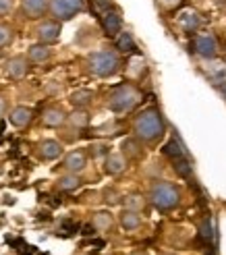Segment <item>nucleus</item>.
<instances>
[{"mask_svg":"<svg viewBox=\"0 0 226 255\" xmlns=\"http://www.w3.org/2000/svg\"><path fill=\"white\" fill-rule=\"evenodd\" d=\"M135 133L143 141H154L162 133H164V121H162L160 112L156 108H149L141 112L135 121Z\"/></svg>","mask_w":226,"mask_h":255,"instance_id":"obj_1","label":"nucleus"},{"mask_svg":"<svg viewBox=\"0 0 226 255\" xmlns=\"http://www.w3.org/2000/svg\"><path fill=\"white\" fill-rule=\"evenodd\" d=\"M139 98H141V94L137 92L133 85H120L110 96V110L112 112H129L131 108H135Z\"/></svg>","mask_w":226,"mask_h":255,"instance_id":"obj_2","label":"nucleus"},{"mask_svg":"<svg viewBox=\"0 0 226 255\" xmlns=\"http://www.w3.org/2000/svg\"><path fill=\"white\" fill-rule=\"evenodd\" d=\"M90 69L98 77H110L118 71V56L110 50H102V52H94L90 56Z\"/></svg>","mask_w":226,"mask_h":255,"instance_id":"obj_3","label":"nucleus"},{"mask_svg":"<svg viewBox=\"0 0 226 255\" xmlns=\"http://www.w3.org/2000/svg\"><path fill=\"white\" fill-rule=\"evenodd\" d=\"M152 203L158 210H172L179 206V189L170 183H156L152 187Z\"/></svg>","mask_w":226,"mask_h":255,"instance_id":"obj_4","label":"nucleus"},{"mask_svg":"<svg viewBox=\"0 0 226 255\" xmlns=\"http://www.w3.org/2000/svg\"><path fill=\"white\" fill-rule=\"evenodd\" d=\"M83 8V0H52V15L58 19H71Z\"/></svg>","mask_w":226,"mask_h":255,"instance_id":"obj_5","label":"nucleus"},{"mask_svg":"<svg viewBox=\"0 0 226 255\" xmlns=\"http://www.w3.org/2000/svg\"><path fill=\"white\" fill-rule=\"evenodd\" d=\"M193 48H195V52L199 56H204V58H212L216 54V37L212 35V33H202V35H197L195 37V42H193Z\"/></svg>","mask_w":226,"mask_h":255,"instance_id":"obj_6","label":"nucleus"},{"mask_svg":"<svg viewBox=\"0 0 226 255\" xmlns=\"http://www.w3.org/2000/svg\"><path fill=\"white\" fill-rule=\"evenodd\" d=\"M58 35H60V23H56V21H46L37 27V37H40V42H44V44L56 42Z\"/></svg>","mask_w":226,"mask_h":255,"instance_id":"obj_7","label":"nucleus"},{"mask_svg":"<svg viewBox=\"0 0 226 255\" xmlns=\"http://www.w3.org/2000/svg\"><path fill=\"white\" fill-rule=\"evenodd\" d=\"M50 0H23V10L29 19H40L48 10Z\"/></svg>","mask_w":226,"mask_h":255,"instance_id":"obj_8","label":"nucleus"},{"mask_svg":"<svg viewBox=\"0 0 226 255\" xmlns=\"http://www.w3.org/2000/svg\"><path fill=\"white\" fill-rule=\"evenodd\" d=\"M102 25H104V31L108 35H118L120 33V25H122L120 15L114 12V10H106L102 15Z\"/></svg>","mask_w":226,"mask_h":255,"instance_id":"obj_9","label":"nucleus"},{"mask_svg":"<svg viewBox=\"0 0 226 255\" xmlns=\"http://www.w3.org/2000/svg\"><path fill=\"white\" fill-rule=\"evenodd\" d=\"M27 71H29L27 62H25V58H21V56L10 58V60L6 62V75H8V77H12V79L25 77V75H27Z\"/></svg>","mask_w":226,"mask_h":255,"instance_id":"obj_10","label":"nucleus"},{"mask_svg":"<svg viewBox=\"0 0 226 255\" xmlns=\"http://www.w3.org/2000/svg\"><path fill=\"white\" fill-rule=\"evenodd\" d=\"M31 117H33V112L29 108H25V106H19L10 112V123L19 127V129H23V127H27L31 123Z\"/></svg>","mask_w":226,"mask_h":255,"instance_id":"obj_11","label":"nucleus"},{"mask_svg":"<svg viewBox=\"0 0 226 255\" xmlns=\"http://www.w3.org/2000/svg\"><path fill=\"white\" fill-rule=\"evenodd\" d=\"M40 154L44 160H56L62 154V145L58 141H52V139H46L40 143Z\"/></svg>","mask_w":226,"mask_h":255,"instance_id":"obj_12","label":"nucleus"},{"mask_svg":"<svg viewBox=\"0 0 226 255\" xmlns=\"http://www.w3.org/2000/svg\"><path fill=\"white\" fill-rule=\"evenodd\" d=\"M85 164H87V158H85L83 151H71V154L67 156V160H65V166H67L71 172L83 170Z\"/></svg>","mask_w":226,"mask_h":255,"instance_id":"obj_13","label":"nucleus"},{"mask_svg":"<svg viewBox=\"0 0 226 255\" xmlns=\"http://www.w3.org/2000/svg\"><path fill=\"white\" fill-rule=\"evenodd\" d=\"M162 151H164V156H168L170 160H179V158H183V154H185V149H183V143L179 141V137H172L170 141L162 147Z\"/></svg>","mask_w":226,"mask_h":255,"instance_id":"obj_14","label":"nucleus"},{"mask_svg":"<svg viewBox=\"0 0 226 255\" xmlns=\"http://www.w3.org/2000/svg\"><path fill=\"white\" fill-rule=\"evenodd\" d=\"M206 71H208V77L214 83L226 81V62H214V65H210Z\"/></svg>","mask_w":226,"mask_h":255,"instance_id":"obj_15","label":"nucleus"},{"mask_svg":"<svg viewBox=\"0 0 226 255\" xmlns=\"http://www.w3.org/2000/svg\"><path fill=\"white\" fill-rule=\"evenodd\" d=\"M214 239H216L214 226H212L210 218H206L202 224H199V241H202L204 245H212V243H214Z\"/></svg>","mask_w":226,"mask_h":255,"instance_id":"obj_16","label":"nucleus"},{"mask_svg":"<svg viewBox=\"0 0 226 255\" xmlns=\"http://www.w3.org/2000/svg\"><path fill=\"white\" fill-rule=\"evenodd\" d=\"M120 224H122V228H127V231H135V228L141 224V218L137 216V212L127 210V212H122V216H120Z\"/></svg>","mask_w":226,"mask_h":255,"instance_id":"obj_17","label":"nucleus"},{"mask_svg":"<svg viewBox=\"0 0 226 255\" xmlns=\"http://www.w3.org/2000/svg\"><path fill=\"white\" fill-rule=\"evenodd\" d=\"M124 170V160H122V156H108V160H106V172L108 174H120Z\"/></svg>","mask_w":226,"mask_h":255,"instance_id":"obj_18","label":"nucleus"},{"mask_svg":"<svg viewBox=\"0 0 226 255\" xmlns=\"http://www.w3.org/2000/svg\"><path fill=\"white\" fill-rule=\"evenodd\" d=\"M44 123H46L48 127H58V125L65 123V114H62L58 108H50V110H46V114H44Z\"/></svg>","mask_w":226,"mask_h":255,"instance_id":"obj_19","label":"nucleus"},{"mask_svg":"<svg viewBox=\"0 0 226 255\" xmlns=\"http://www.w3.org/2000/svg\"><path fill=\"white\" fill-rule=\"evenodd\" d=\"M29 58L33 62H46L50 58V50L46 46H42V44H35V46L29 48Z\"/></svg>","mask_w":226,"mask_h":255,"instance_id":"obj_20","label":"nucleus"},{"mask_svg":"<svg viewBox=\"0 0 226 255\" xmlns=\"http://www.w3.org/2000/svg\"><path fill=\"white\" fill-rule=\"evenodd\" d=\"M181 25H183V29L187 33H191L199 27V17L195 15V12H185V15H181Z\"/></svg>","mask_w":226,"mask_h":255,"instance_id":"obj_21","label":"nucleus"},{"mask_svg":"<svg viewBox=\"0 0 226 255\" xmlns=\"http://www.w3.org/2000/svg\"><path fill=\"white\" fill-rule=\"evenodd\" d=\"M116 46H118L120 52H137V46L133 42L131 33H120L118 40H116Z\"/></svg>","mask_w":226,"mask_h":255,"instance_id":"obj_22","label":"nucleus"},{"mask_svg":"<svg viewBox=\"0 0 226 255\" xmlns=\"http://www.w3.org/2000/svg\"><path fill=\"white\" fill-rule=\"evenodd\" d=\"M71 102H73V106H85V104H90V102H92V92H87V89L75 92L71 96Z\"/></svg>","mask_w":226,"mask_h":255,"instance_id":"obj_23","label":"nucleus"},{"mask_svg":"<svg viewBox=\"0 0 226 255\" xmlns=\"http://www.w3.org/2000/svg\"><path fill=\"white\" fill-rule=\"evenodd\" d=\"M81 185V181L75 174H71V176H62L60 181H58V187L62 189V191H73V189H77Z\"/></svg>","mask_w":226,"mask_h":255,"instance_id":"obj_24","label":"nucleus"},{"mask_svg":"<svg viewBox=\"0 0 226 255\" xmlns=\"http://www.w3.org/2000/svg\"><path fill=\"white\" fill-rule=\"evenodd\" d=\"M110 224H112L110 214H96V218H94V228H98V231H108Z\"/></svg>","mask_w":226,"mask_h":255,"instance_id":"obj_25","label":"nucleus"},{"mask_svg":"<svg viewBox=\"0 0 226 255\" xmlns=\"http://www.w3.org/2000/svg\"><path fill=\"white\" fill-rule=\"evenodd\" d=\"M122 149H124V154H127L129 158H139V143L135 141V139H127V141L122 143Z\"/></svg>","mask_w":226,"mask_h":255,"instance_id":"obj_26","label":"nucleus"},{"mask_svg":"<svg viewBox=\"0 0 226 255\" xmlns=\"http://www.w3.org/2000/svg\"><path fill=\"white\" fill-rule=\"evenodd\" d=\"M174 170H177L179 176H183V178H189V176H191V166H189V162L183 160V158L174 160Z\"/></svg>","mask_w":226,"mask_h":255,"instance_id":"obj_27","label":"nucleus"},{"mask_svg":"<svg viewBox=\"0 0 226 255\" xmlns=\"http://www.w3.org/2000/svg\"><path fill=\"white\" fill-rule=\"evenodd\" d=\"M124 206H127L131 212H135V210H141L143 201H141V197H139V195H131V197L124 199Z\"/></svg>","mask_w":226,"mask_h":255,"instance_id":"obj_28","label":"nucleus"},{"mask_svg":"<svg viewBox=\"0 0 226 255\" xmlns=\"http://www.w3.org/2000/svg\"><path fill=\"white\" fill-rule=\"evenodd\" d=\"M10 40H12V33H10V29L6 27V25H0V48L6 46Z\"/></svg>","mask_w":226,"mask_h":255,"instance_id":"obj_29","label":"nucleus"},{"mask_svg":"<svg viewBox=\"0 0 226 255\" xmlns=\"http://www.w3.org/2000/svg\"><path fill=\"white\" fill-rule=\"evenodd\" d=\"M94 10L96 12H106V10H110V2L108 0H94Z\"/></svg>","mask_w":226,"mask_h":255,"instance_id":"obj_30","label":"nucleus"},{"mask_svg":"<svg viewBox=\"0 0 226 255\" xmlns=\"http://www.w3.org/2000/svg\"><path fill=\"white\" fill-rule=\"evenodd\" d=\"M71 121H73V125L83 127V125H87V114H85V112H75Z\"/></svg>","mask_w":226,"mask_h":255,"instance_id":"obj_31","label":"nucleus"},{"mask_svg":"<svg viewBox=\"0 0 226 255\" xmlns=\"http://www.w3.org/2000/svg\"><path fill=\"white\" fill-rule=\"evenodd\" d=\"M12 8V0H0V15H6Z\"/></svg>","mask_w":226,"mask_h":255,"instance_id":"obj_32","label":"nucleus"},{"mask_svg":"<svg viewBox=\"0 0 226 255\" xmlns=\"http://www.w3.org/2000/svg\"><path fill=\"white\" fill-rule=\"evenodd\" d=\"M62 228H65V231H69V235L71 233H75V231H77V224H75V222H65V224H62Z\"/></svg>","mask_w":226,"mask_h":255,"instance_id":"obj_33","label":"nucleus"},{"mask_svg":"<svg viewBox=\"0 0 226 255\" xmlns=\"http://www.w3.org/2000/svg\"><path fill=\"white\" fill-rule=\"evenodd\" d=\"M81 231H83V235H85V237H92V235H94V231H96V228H94V226H90V224H87V226H83V228H81Z\"/></svg>","mask_w":226,"mask_h":255,"instance_id":"obj_34","label":"nucleus"},{"mask_svg":"<svg viewBox=\"0 0 226 255\" xmlns=\"http://www.w3.org/2000/svg\"><path fill=\"white\" fill-rule=\"evenodd\" d=\"M160 2L164 4V6H174V4H179L181 0H160Z\"/></svg>","mask_w":226,"mask_h":255,"instance_id":"obj_35","label":"nucleus"},{"mask_svg":"<svg viewBox=\"0 0 226 255\" xmlns=\"http://www.w3.org/2000/svg\"><path fill=\"white\" fill-rule=\"evenodd\" d=\"M218 92L224 96V100H226V81L224 83H218Z\"/></svg>","mask_w":226,"mask_h":255,"instance_id":"obj_36","label":"nucleus"},{"mask_svg":"<svg viewBox=\"0 0 226 255\" xmlns=\"http://www.w3.org/2000/svg\"><path fill=\"white\" fill-rule=\"evenodd\" d=\"M106 149H108V147H104V145H98V147H96V156H100V154H106Z\"/></svg>","mask_w":226,"mask_h":255,"instance_id":"obj_37","label":"nucleus"},{"mask_svg":"<svg viewBox=\"0 0 226 255\" xmlns=\"http://www.w3.org/2000/svg\"><path fill=\"white\" fill-rule=\"evenodd\" d=\"M133 255H145V253H141V251H139V253H133Z\"/></svg>","mask_w":226,"mask_h":255,"instance_id":"obj_38","label":"nucleus"}]
</instances>
